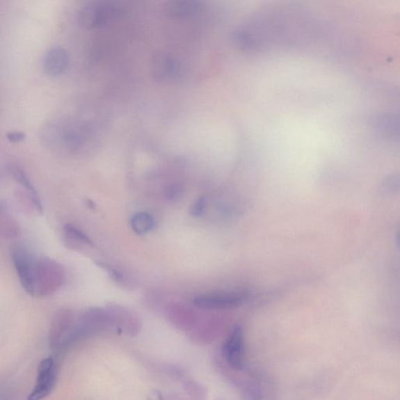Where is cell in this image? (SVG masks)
Wrapping results in <instances>:
<instances>
[{
  "instance_id": "1",
  "label": "cell",
  "mask_w": 400,
  "mask_h": 400,
  "mask_svg": "<svg viewBox=\"0 0 400 400\" xmlns=\"http://www.w3.org/2000/svg\"><path fill=\"white\" fill-rule=\"evenodd\" d=\"M65 271L62 265L46 257L36 259L33 296L54 294L65 284Z\"/></svg>"
},
{
  "instance_id": "2",
  "label": "cell",
  "mask_w": 400,
  "mask_h": 400,
  "mask_svg": "<svg viewBox=\"0 0 400 400\" xmlns=\"http://www.w3.org/2000/svg\"><path fill=\"white\" fill-rule=\"evenodd\" d=\"M122 10L112 2L96 1L86 4L79 13V23L84 28L96 29L107 26L122 16Z\"/></svg>"
},
{
  "instance_id": "3",
  "label": "cell",
  "mask_w": 400,
  "mask_h": 400,
  "mask_svg": "<svg viewBox=\"0 0 400 400\" xmlns=\"http://www.w3.org/2000/svg\"><path fill=\"white\" fill-rule=\"evenodd\" d=\"M150 70L152 77L163 83L175 81L181 74L179 63L167 53H159L152 57Z\"/></svg>"
},
{
  "instance_id": "4",
  "label": "cell",
  "mask_w": 400,
  "mask_h": 400,
  "mask_svg": "<svg viewBox=\"0 0 400 400\" xmlns=\"http://www.w3.org/2000/svg\"><path fill=\"white\" fill-rule=\"evenodd\" d=\"M12 258L23 288L33 296L36 259L22 247H17L13 251Z\"/></svg>"
},
{
  "instance_id": "5",
  "label": "cell",
  "mask_w": 400,
  "mask_h": 400,
  "mask_svg": "<svg viewBox=\"0 0 400 400\" xmlns=\"http://www.w3.org/2000/svg\"><path fill=\"white\" fill-rule=\"evenodd\" d=\"M222 353L233 369L241 370L244 365V340L243 330L234 327L224 342Z\"/></svg>"
},
{
  "instance_id": "6",
  "label": "cell",
  "mask_w": 400,
  "mask_h": 400,
  "mask_svg": "<svg viewBox=\"0 0 400 400\" xmlns=\"http://www.w3.org/2000/svg\"><path fill=\"white\" fill-rule=\"evenodd\" d=\"M243 294H212L196 296L193 304L196 307L206 310L227 309L239 306L245 301Z\"/></svg>"
},
{
  "instance_id": "7",
  "label": "cell",
  "mask_w": 400,
  "mask_h": 400,
  "mask_svg": "<svg viewBox=\"0 0 400 400\" xmlns=\"http://www.w3.org/2000/svg\"><path fill=\"white\" fill-rule=\"evenodd\" d=\"M56 383V368L52 358H47L41 362L39 367L35 389L31 392L28 400H41L49 395Z\"/></svg>"
},
{
  "instance_id": "8",
  "label": "cell",
  "mask_w": 400,
  "mask_h": 400,
  "mask_svg": "<svg viewBox=\"0 0 400 400\" xmlns=\"http://www.w3.org/2000/svg\"><path fill=\"white\" fill-rule=\"evenodd\" d=\"M73 315L71 311L62 310L54 317L49 333V342L52 347L67 344L73 328Z\"/></svg>"
},
{
  "instance_id": "9",
  "label": "cell",
  "mask_w": 400,
  "mask_h": 400,
  "mask_svg": "<svg viewBox=\"0 0 400 400\" xmlns=\"http://www.w3.org/2000/svg\"><path fill=\"white\" fill-rule=\"evenodd\" d=\"M201 6L199 2L191 0L170 1L164 6V13L168 17L175 19H189L199 14Z\"/></svg>"
},
{
  "instance_id": "10",
  "label": "cell",
  "mask_w": 400,
  "mask_h": 400,
  "mask_svg": "<svg viewBox=\"0 0 400 400\" xmlns=\"http://www.w3.org/2000/svg\"><path fill=\"white\" fill-rule=\"evenodd\" d=\"M69 57L65 49L55 48L48 53L44 61L46 72L52 75H58L65 71L68 66Z\"/></svg>"
},
{
  "instance_id": "11",
  "label": "cell",
  "mask_w": 400,
  "mask_h": 400,
  "mask_svg": "<svg viewBox=\"0 0 400 400\" xmlns=\"http://www.w3.org/2000/svg\"><path fill=\"white\" fill-rule=\"evenodd\" d=\"M155 221L152 216L147 212H138L133 216L131 225L137 234H145L152 230Z\"/></svg>"
},
{
  "instance_id": "12",
  "label": "cell",
  "mask_w": 400,
  "mask_h": 400,
  "mask_svg": "<svg viewBox=\"0 0 400 400\" xmlns=\"http://www.w3.org/2000/svg\"><path fill=\"white\" fill-rule=\"evenodd\" d=\"M12 173L16 177L17 182L22 184V186L27 190V192L30 196L31 202H33L34 207L38 211H42V207L41 201L39 198V195H37L35 189L31 185L30 181L28 179L26 175H25L21 170L19 169H12Z\"/></svg>"
},
{
  "instance_id": "13",
  "label": "cell",
  "mask_w": 400,
  "mask_h": 400,
  "mask_svg": "<svg viewBox=\"0 0 400 400\" xmlns=\"http://www.w3.org/2000/svg\"><path fill=\"white\" fill-rule=\"evenodd\" d=\"M65 232L67 237L74 241V242L84 245H93L91 239L83 232H81L78 227L72 225H65Z\"/></svg>"
},
{
  "instance_id": "14",
  "label": "cell",
  "mask_w": 400,
  "mask_h": 400,
  "mask_svg": "<svg viewBox=\"0 0 400 400\" xmlns=\"http://www.w3.org/2000/svg\"><path fill=\"white\" fill-rule=\"evenodd\" d=\"M97 264L100 266V268L106 271L107 274L109 275L114 282L122 285L123 287H129L128 280H127V278L123 274H122V273L104 263L98 262Z\"/></svg>"
},
{
  "instance_id": "15",
  "label": "cell",
  "mask_w": 400,
  "mask_h": 400,
  "mask_svg": "<svg viewBox=\"0 0 400 400\" xmlns=\"http://www.w3.org/2000/svg\"><path fill=\"white\" fill-rule=\"evenodd\" d=\"M205 207L206 198H199L193 202L191 209H190V214H191L193 217H200L202 212L205 211Z\"/></svg>"
},
{
  "instance_id": "16",
  "label": "cell",
  "mask_w": 400,
  "mask_h": 400,
  "mask_svg": "<svg viewBox=\"0 0 400 400\" xmlns=\"http://www.w3.org/2000/svg\"><path fill=\"white\" fill-rule=\"evenodd\" d=\"M147 400H164L161 393L157 390L150 392Z\"/></svg>"
}]
</instances>
